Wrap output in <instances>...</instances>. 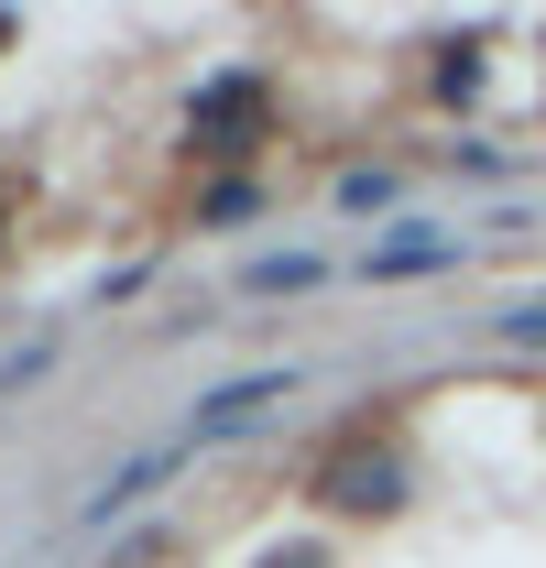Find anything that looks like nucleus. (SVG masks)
Returning <instances> with one entry per match:
<instances>
[{
    "instance_id": "7ed1b4c3",
    "label": "nucleus",
    "mask_w": 546,
    "mask_h": 568,
    "mask_svg": "<svg viewBox=\"0 0 546 568\" xmlns=\"http://www.w3.org/2000/svg\"><path fill=\"white\" fill-rule=\"evenodd\" d=\"M426 263H459V241H448V230H405V241L372 252V274H426Z\"/></svg>"
},
{
    "instance_id": "20e7f679",
    "label": "nucleus",
    "mask_w": 546,
    "mask_h": 568,
    "mask_svg": "<svg viewBox=\"0 0 546 568\" xmlns=\"http://www.w3.org/2000/svg\"><path fill=\"white\" fill-rule=\"evenodd\" d=\"M340 503H394V470L372 459V470H340Z\"/></svg>"
},
{
    "instance_id": "423d86ee",
    "label": "nucleus",
    "mask_w": 546,
    "mask_h": 568,
    "mask_svg": "<svg viewBox=\"0 0 546 568\" xmlns=\"http://www.w3.org/2000/svg\"><path fill=\"white\" fill-rule=\"evenodd\" d=\"M514 339H546V306H514Z\"/></svg>"
},
{
    "instance_id": "f03ea898",
    "label": "nucleus",
    "mask_w": 546,
    "mask_h": 568,
    "mask_svg": "<svg viewBox=\"0 0 546 568\" xmlns=\"http://www.w3.org/2000/svg\"><path fill=\"white\" fill-rule=\"evenodd\" d=\"M164 470H175V448H142L132 470H121V481H110V493L88 503V525H110V514H132V503H142V493H153V481H164Z\"/></svg>"
},
{
    "instance_id": "f257e3e1",
    "label": "nucleus",
    "mask_w": 546,
    "mask_h": 568,
    "mask_svg": "<svg viewBox=\"0 0 546 568\" xmlns=\"http://www.w3.org/2000/svg\"><path fill=\"white\" fill-rule=\"evenodd\" d=\"M273 394H284L273 372H252V383H230V394H208V405H198V426H186V448H198V437H230V426H252V416L273 405Z\"/></svg>"
},
{
    "instance_id": "39448f33",
    "label": "nucleus",
    "mask_w": 546,
    "mask_h": 568,
    "mask_svg": "<svg viewBox=\"0 0 546 568\" xmlns=\"http://www.w3.org/2000/svg\"><path fill=\"white\" fill-rule=\"evenodd\" d=\"M306 274H317L306 252H263V263H252V284H306Z\"/></svg>"
}]
</instances>
